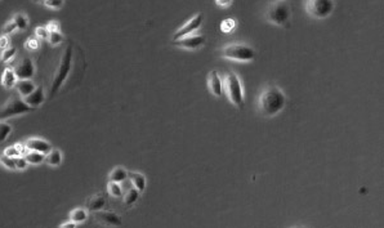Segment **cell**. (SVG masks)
Returning a JSON list of instances; mask_svg holds the SVG:
<instances>
[{"mask_svg":"<svg viewBox=\"0 0 384 228\" xmlns=\"http://www.w3.org/2000/svg\"><path fill=\"white\" fill-rule=\"evenodd\" d=\"M286 105V97L277 85L268 84L261 90L257 100V110L261 116L272 118L282 111Z\"/></svg>","mask_w":384,"mask_h":228,"instance_id":"cell-1","label":"cell"},{"mask_svg":"<svg viewBox=\"0 0 384 228\" xmlns=\"http://www.w3.org/2000/svg\"><path fill=\"white\" fill-rule=\"evenodd\" d=\"M264 18L272 25L289 29L292 25V7L286 0H275L266 8Z\"/></svg>","mask_w":384,"mask_h":228,"instance_id":"cell-2","label":"cell"},{"mask_svg":"<svg viewBox=\"0 0 384 228\" xmlns=\"http://www.w3.org/2000/svg\"><path fill=\"white\" fill-rule=\"evenodd\" d=\"M222 87L225 89L226 96H227L229 102L232 103L237 110H243L245 105L244 87L241 84L240 77L237 76L233 71H228L222 81Z\"/></svg>","mask_w":384,"mask_h":228,"instance_id":"cell-3","label":"cell"},{"mask_svg":"<svg viewBox=\"0 0 384 228\" xmlns=\"http://www.w3.org/2000/svg\"><path fill=\"white\" fill-rule=\"evenodd\" d=\"M72 61H74V49H72V44H69L63 52L54 77H53L52 85H51V96L52 97L55 93H58L59 89L62 88V85L65 84V81L67 80V77L71 72V69H72Z\"/></svg>","mask_w":384,"mask_h":228,"instance_id":"cell-4","label":"cell"},{"mask_svg":"<svg viewBox=\"0 0 384 228\" xmlns=\"http://www.w3.org/2000/svg\"><path fill=\"white\" fill-rule=\"evenodd\" d=\"M218 54L222 58L237 61V62H250V61H254L257 57V53L253 47L245 43H237V41L223 45L221 49H218Z\"/></svg>","mask_w":384,"mask_h":228,"instance_id":"cell-5","label":"cell"},{"mask_svg":"<svg viewBox=\"0 0 384 228\" xmlns=\"http://www.w3.org/2000/svg\"><path fill=\"white\" fill-rule=\"evenodd\" d=\"M35 108L30 107L23 98L19 97H12L11 100H8L4 106L0 107V122H5L8 119L16 118V116H21V115L29 114L33 112Z\"/></svg>","mask_w":384,"mask_h":228,"instance_id":"cell-6","label":"cell"},{"mask_svg":"<svg viewBox=\"0 0 384 228\" xmlns=\"http://www.w3.org/2000/svg\"><path fill=\"white\" fill-rule=\"evenodd\" d=\"M304 9L312 18L324 19L334 11V0H306Z\"/></svg>","mask_w":384,"mask_h":228,"instance_id":"cell-7","label":"cell"},{"mask_svg":"<svg viewBox=\"0 0 384 228\" xmlns=\"http://www.w3.org/2000/svg\"><path fill=\"white\" fill-rule=\"evenodd\" d=\"M207 41V37L201 34H189L183 37H179L177 40H173V45L182 49H189V51H197L201 47H204Z\"/></svg>","mask_w":384,"mask_h":228,"instance_id":"cell-8","label":"cell"},{"mask_svg":"<svg viewBox=\"0 0 384 228\" xmlns=\"http://www.w3.org/2000/svg\"><path fill=\"white\" fill-rule=\"evenodd\" d=\"M203 21H204V13L203 12H199V13H196L193 17H191V18L189 19V21H186L183 25L179 27V29L174 33L173 35V40H177V39H179V37H183L186 36V35H189V34H192L195 33V31H197V30L201 27V25H203Z\"/></svg>","mask_w":384,"mask_h":228,"instance_id":"cell-9","label":"cell"},{"mask_svg":"<svg viewBox=\"0 0 384 228\" xmlns=\"http://www.w3.org/2000/svg\"><path fill=\"white\" fill-rule=\"evenodd\" d=\"M94 213V219L98 223L104 226H114V227H119L122 225V218L119 217L118 214L114 211H106V210H98V211H93Z\"/></svg>","mask_w":384,"mask_h":228,"instance_id":"cell-10","label":"cell"},{"mask_svg":"<svg viewBox=\"0 0 384 228\" xmlns=\"http://www.w3.org/2000/svg\"><path fill=\"white\" fill-rule=\"evenodd\" d=\"M15 71L17 77H18V80L33 79V76L35 75V65H34V61L31 58H25L22 62L19 63L18 66L16 67Z\"/></svg>","mask_w":384,"mask_h":228,"instance_id":"cell-11","label":"cell"},{"mask_svg":"<svg viewBox=\"0 0 384 228\" xmlns=\"http://www.w3.org/2000/svg\"><path fill=\"white\" fill-rule=\"evenodd\" d=\"M23 143L29 151H37L47 155L52 150V144L49 143L48 140H41V138H29Z\"/></svg>","mask_w":384,"mask_h":228,"instance_id":"cell-12","label":"cell"},{"mask_svg":"<svg viewBox=\"0 0 384 228\" xmlns=\"http://www.w3.org/2000/svg\"><path fill=\"white\" fill-rule=\"evenodd\" d=\"M23 101L29 105L30 107L33 108H37L39 106H41L45 101V93H44V88L43 87H36L35 90H34L31 94H29L27 97L23 98Z\"/></svg>","mask_w":384,"mask_h":228,"instance_id":"cell-13","label":"cell"},{"mask_svg":"<svg viewBox=\"0 0 384 228\" xmlns=\"http://www.w3.org/2000/svg\"><path fill=\"white\" fill-rule=\"evenodd\" d=\"M208 89L210 90V93L213 96L215 97H221L222 96V90H223V87H222V80L219 75L217 74V71H210L209 75H208Z\"/></svg>","mask_w":384,"mask_h":228,"instance_id":"cell-14","label":"cell"},{"mask_svg":"<svg viewBox=\"0 0 384 228\" xmlns=\"http://www.w3.org/2000/svg\"><path fill=\"white\" fill-rule=\"evenodd\" d=\"M17 81H18V77L16 75L15 69H12V67L4 69L3 75H1V85H3V88L11 90V89L15 88Z\"/></svg>","mask_w":384,"mask_h":228,"instance_id":"cell-15","label":"cell"},{"mask_svg":"<svg viewBox=\"0 0 384 228\" xmlns=\"http://www.w3.org/2000/svg\"><path fill=\"white\" fill-rule=\"evenodd\" d=\"M15 88L17 89L19 97H21V98H25V97H27L29 94H31V93L35 90L36 85H35V83H34L31 79H23V80L17 81V84H16Z\"/></svg>","mask_w":384,"mask_h":228,"instance_id":"cell-16","label":"cell"},{"mask_svg":"<svg viewBox=\"0 0 384 228\" xmlns=\"http://www.w3.org/2000/svg\"><path fill=\"white\" fill-rule=\"evenodd\" d=\"M106 205V199L104 193H97V195L90 196L87 201V209L89 211H98L102 210Z\"/></svg>","mask_w":384,"mask_h":228,"instance_id":"cell-17","label":"cell"},{"mask_svg":"<svg viewBox=\"0 0 384 228\" xmlns=\"http://www.w3.org/2000/svg\"><path fill=\"white\" fill-rule=\"evenodd\" d=\"M62 160H63L62 152L59 151L58 148H52V150H51L48 154L45 155V161L44 162H47L49 166H53V168H55V166H59L61 164H62Z\"/></svg>","mask_w":384,"mask_h":228,"instance_id":"cell-18","label":"cell"},{"mask_svg":"<svg viewBox=\"0 0 384 228\" xmlns=\"http://www.w3.org/2000/svg\"><path fill=\"white\" fill-rule=\"evenodd\" d=\"M88 218V211L87 209H83V208H75L74 210L70 211V221H72L74 223L79 225V223H83V222L87 221Z\"/></svg>","mask_w":384,"mask_h":228,"instance_id":"cell-19","label":"cell"},{"mask_svg":"<svg viewBox=\"0 0 384 228\" xmlns=\"http://www.w3.org/2000/svg\"><path fill=\"white\" fill-rule=\"evenodd\" d=\"M25 158H26L30 165H39V164L45 161V154H41V152L37 151H27Z\"/></svg>","mask_w":384,"mask_h":228,"instance_id":"cell-20","label":"cell"},{"mask_svg":"<svg viewBox=\"0 0 384 228\" xmlns=\"http://www.w3.org/2000/svg\"><path fill=\"white\" fill-rule=\"evenodd\" d=\"M128 177L130 178V182L134 186V188H137L138 191L142 192L146 187V179L142 174L140 173H128Z\"/></svg>","mask_w":384,"mask_h":228,"instance_id":"cell-21","label":"cell"},{"mask_svg":"<svg viewBox=\"0 0 384 228\" xmlns=\"http://www.w3.org/2000/svg\"><path fill=\"white\" fill-rule=\"evenodd\" d=\"M12 19L17 26V30L25 31L29 27V18H27V16L25 13H16Z\"/></svg>","mask_w":384,"mask_h":228,"instance_id":"cell-22","label":"cell"},{"mask_svg":"<svg viewBox=\"0 0 384 228\" xmlns=\"http://www.w3.org/2000/svg\"><path fill=\"white\" fill-rule=\"evenodd\" d=\"M126 178H128V172H126L124 168H115L112 172L110 173V180L111 182H118V183H120V182H122V180H125Z\"/></svg>","mask_w":384,"mask_h":228,"instance_id":"cell-23","label":"cell"},{"mask_svg":"<svg viewBox=\"0 0 384 228\" xmlns=\"http://www.w3.org/2000/svg\"><path fill=\"white\" fill-rule=\"evenodd\" d=\"M138 197H140V191H138L137 188H130L129 191L124 195V204L126 206H132L137 201Z\"/></svg>","mask_w":384,"mask_h":228,"instance_id":"cell-24","label":"cell"},{"mask_svg":"<svg viewBox=\"0 0 384 228\" xmlns=\"http://www.w3.org/2000/svg\"><path fill=\"white\" fill-rule=\"evenodd\" d=\"M107 192L112 197H122V188L118 182H108L107 184Z\"/></svg>","mask_w":384,"mask_h":228,"instance_id":"cell-25","label":"cell"},{"mask_svg":"<svg viewBox=\"0 0 384 228\" xmlns=\"http://www.w3.org/2000/svg\"><path fill=\"white\" fill-rule=\"evenodd\" d=\"M16 53H17V49L15 47H9V48L4 49V51H1V54H0V61L3 63L9 62V61L15 58Z\"/></svg>","mask_w":384,"mask_h":228,"instance_id":"cell-26","label":"cell"},{"mask_svg":"<svg viewBox=\"0 0 384 228\" xmlns=\"http://www.w3.org/2000/svg\"><path fill=\"white\" fill-rule=\"evenodd\" d=\"M12 126L5 122H0V143H3L11 136Z\"/></svg>","mask_w":384,"mask_h":228,"instance_id":"cell-27","label":"cell"},{"mask_svg":"<svg viewBox=\"0 0 384 228\" xmlns=\"http://www.w3.org/2000/svg\"><path fill=\"white\" fill-rule=\"evenodd\" d=\"M63 40H65V36L62 35V33H59V31L49 33L48 41H49V44L52 45V47H57V45L62 44Z\"/></svg>","mask_w":384,"mask_h":228,"instance_id":"cell-28","label":"cell"},{"mask_svg":"<svg viewBox=\"0 0 384 228\" xmlns=\"http://www.w3.org/2000/svg\"><path fill=\"white\" fill-rule=\"evenodd\" d=\"M0 165L8 170H16L15 158H9L7 155H0Z\"/></svg>","mask_w":384,"mask_h":228,"instance_id":"cell-29","label":"cell"},{"mask_svg":"<svg viewBox=\"0 0 384 228\" xmlns=\"http://www.w3.org/2000/svg\"><path fill=\"white\" fill-rule=\"evenodd\" d=\"M15 164H16V170H18V172H23V170H26L30 165L25 156H18V158H16Z\"/></svg>","mask_w":384,"mask_h":228,"instance_id":"cell-30","label":"cell"},{"mask_svg":"<svg viewBox=\"0 0 384 228\" xmlns=\"http://www.w3.org/2000/svg\"><path fill=\"white\" fill-rule=\"evenodd\" d=\"M35 36L39 39V40H48L49 36V31L45 26H37L35 29Z\"/></svg>","mask_w":384,"mask_h":228,"instance_id":"cell-31","label":"cell"},{"mask_svg":"<svg viewBox=\"0 0 384 228\" xmlns=\"http://www.w3.org/2000/svg\"><path fill=\"white\" fill-rule=\"evenodd\" d=\"M236 27V22L233 18H227L221 23V30L223 33H231Z\"/></svg>","mask_w":384,"mask_h":228,"instance_id":"cell-32","label":"cell"},{"mask_svg":"<svg viewBox=\"0 0 384 228\" xmlns=\"http://www.w3.org/2000/svg\"><path fill=\"white\" fill-rule=\"evenodd\" d=\"M25 48L30 52L37 51L39 49V39L37 37H27V40L25 41Z\"/></svg>","mask_w":384,"mask_h":228,"instance_id":"cell-33","label":"cell"},{"mask_svg":"<svg viewBox=\"0 0 384 228\" xmlns=\"http://www.w3.org/2000/svg\"><path fill=\"white\" fill-rule=\"evenodd\" d=\"M3 155H7V156H9V158H18V156H22V154H21V151L18 150V147H17V144H15V146H9V147L4 148L3 151Z\"/></svg>","mask_w":384,"mask_h":228,"instance_id":"cell-34","label":"cell"},{"mask_svg":"<svg viewBox=\"0 0 384 228\" xmlns=\"http://www.w3.org/2000/svg\"><path fill=\"white\" fill-rule=\"evenodd\" d=\"M63 3L65 0H45L43 4L49 9H61L63 7Z\"/></svg>","mask_w":384,"mask_h":228,"instance_id":"cell-35","label":"cell"},{"mask_svg":"<svg viewBox=\"0 0 384 228\" xmlns=\"http://www.w3.org/2000/svg\"><path fill=\"white\" fill-rule=\"evenodd\" d=\"M15 31H17V26H16L15 22H13V19L8 21V22L3 26L4 35H11V34H13Z\"/></svg>","mask_w":384,"mask_h":228,"instance_id":"cell-36","label":"cell"},{"mask_svg":"<svg viewBox=\"0 0 384 228\" xmlns=\"http://www.w3.org/2000/svg\"><path fill=\"white\" fill-rule=\"evenodd\" d=\"M45 27L48 29L49 33H54V31H59L61 30V23L57 19H52V21H49L48 25L45 26Z\"/></svg>","mask_w":384,"mask_h":228,"instance_id":"cell-37","label":"cell"},{"mask_svg":"<svg viewBox=\"0 0 384 228\" xmlns=\"http://www.w3.org/2000/svg\"><path fill=\"white\" fill-rule=\"evenodd\" d=\"M11 45V41H9V37L8 35H0V51H4V49L9 48Z\"/></svg>","mask_w":384,"mask_h":228,"instance_id":"cell-38","label":"cell"},{"mask_svg":"<svg viewBox=\"0 0 384 228\" xmlns=\"http://www.w3.org/2000/svg\"><path fill=\"white\" fill-rule=\"evenodd\" d=\"M215 3L218 4L219 7H229L231 5V3H232V0H215Z\"/></svg>","mask_w":384,"mask_h":228,"instance_id":"cell-39","label":"cell"},{"mask_svg":"<svg viewBox=\"0 0 384 228\" xmlns=\"http://www.w3.org/2000/svg\"><path fill=\"white\" fill-rule=\"evenodd\" d=\"M61 228H69V227H76V223H74L72 221H69L66 222V223H62V225L59 226Z\"/></svg>","mask_w":384,"mask_h":228,"instance_id":"cell-40","label":"cell"},{"mask_svg":"<svg viewBox=\"0 0 384 228\" xmlns=\"http://www.w3.org/2000/svg\"><path fill=\"white\" fill-rule=\"evenodd\" d=\"M35 1H37V3H44L45 0H35Z\"/></svg>","mask_w":384,"mask_h":228,"instance_id":"cell-41","label":"cell"}]
</instances>
